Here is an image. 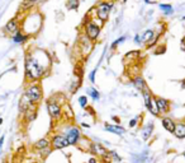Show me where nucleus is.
I'll return each mask as SVG.
<instances>
[{
  "instance_id": "10",
  "label": "nucleus",
  "mask_w": 185,
  "mask_h": 163,
  "mask_svg": "<svg viewBox=\"0 0 185 163\" xmlns=\"http://www.w3.org/2000/svg\"><path fill=\"white\" fill-rule=\"evenodd\" d=\"M156 102H157V107L160 111V115H166L170 112V101H167L166 98L162 97H156Z\"/></svg>"
},
{
  "instance_id": "28",
  "label": "nucleus",
  "mask_w": 185,
  "mask_h": 163,
  "mask_svg": "<svg viewBox=\"0 0 185 163\" xmlns=\"http://www.w3.org/2000/svg\"><path fill=\"white\" fill-rule=\"evenodd\" d=\"M95 74H96V69H94V70L90 73V75H89V78H90V82L94 83L95 82Z\"/></svg>"
},
{
  "instance_id": "6",
  "label": "nucleus",
  "mask_w": 185,
  "mask_h": 163,
  "mask_svg": "<svg viewBox=\"0 0 185 163\" xmlns=\"http://www.w3.org/2000/svg\"><path fill=\"white\" fill-rule=\"evenodd\" d=\"M46 107H47V111H48V113H50V116L53 120H60L62 115H64L61 105L56 101V99H48L46 102Z\"/></svg>"
},
{
  "instance_id": "21",
  "label": "nucleus",
  "mask_w": 185,
  "mask_h": 163,
  "mask_svg": "<svg viewBox=\"0 0 185 163\" xmlns=\"http://www.w3.org/2000/svg\"><path fill=\"white\" fill-rule=\"evenodd\" d=\"M27 40H28V36L27 34H23L20 31H18L15 34H13V41L15 43H23V42H26Z\"/></svg>"
},
{
  "instance_id": "7",
  "label": "nucleus",
  "mask_w": 185,
  "mask_h": 163,
  "mask_svg": "<svg viewBox=\"0 0 185 163\" xmlns=\"http://www.w3.org/2000/svg\"><path fill=\"white\" fill-rule=\"evenodd\" d=\"M66 139H67L70 145H76L80 140V136H81V131L78 126H71L70 129L66 131Z\"/></svg>"
},
{
  "instance_id": "26",
  "label": "nucleus",
  "mask_w": 185,
  "mask_h": 163,
  "mask_svg": "<svg viewBox=\"0 0 185 163\" xmlns=\"http://www.w3.org/2000/svg\"><path fill=\"white\" fill-rule=\"evenodd\" d=\"M79 105L81 106L82 108H86V107H88V97L86 96L79 97Z\"/></svg>"
},
{
  "instance_id": "18",
  "label": "nucleus",
  "mask_w": 185,
  "mask_h": 163,
  "mask_svg": "<svg viewBox=\"0 0 185 163\" xmlns=\"http://www.w3.org/2000/svg\"><path fill=\"white\" fill-rule=\"evenodd\" d=\"M153 36H155V32H153L152 29H147V31H145V32L141 34V42H143V43H148L150 41H152V40H153Z\"/></svg>"
},
{
  "instance_id": "24",
  "label": "nucleus",
  "mask_w": 185,
  "mask_h": 163,
  "mask_svg": "<svg viewBox=\"0 0 185 163\" xmlns=\"http://www.w3.org/2000/svg\"><path fill=\"white\" fill-rule=\"evenodd\" d=\"M79 5H80V1L79 0H69L66 6H67L69 10H78L79 9Z\"/></svg>"
},
{
  "instance_id": "20",
  "label": "nucleus",
  "mask_w": 185,
  "mask_h": 163,
  "mask_svg": "<svg viewBox=\"0 0 185 163\" xmlns=\"http://www.w3.org/2000/svg\"><path fill=\"white\" fill-rule=\"evenodd\" d=\"M51 143H50V140L48 139H39L38 141H36L34 143V148L36 149H38V150H43V149H46V148H48V145H50Z\"/></svg>"
},
{
  "instance_id": "37",
  "label": "nucleus",
  "mask_w": 185,
  "mask_h": 163,
  "mask_svg": "<svg viewBox=\"0 0 185 163\" xmlns=\"http://www.w3.org/2000/svg\"><path fill=\"white\" fill-rule=\"evenodd\" d=\"M183 20H185V15H184V17H183Z\"/></svg>"
},
{
  "instance_id": "11",
  "label": "nucleus",
  "mask_w": 185,
  "mask_h": 163,
  "mask_svg": "<svg viewBox=\"0 0 185 163\" xmlns=\"http://www.w3.org/2000/svg\"><path fill=\"white\" fill-rule=\"evenodd\" d=\"M79 43H80V50L82 51V54L88 55L90 52V50H91V47H93V42L85 36V34H84V36L80 37Z\"/></svg>"
},
{
  "instance_id": "17",
  "label": "nucleus",
  "mask_w": 185,
  "mask_h": 163,
  "mask_svg": "<svg viewBox=\"0 0 185 163\" xmlns=\"http://www.w3.org/2000/svg\"><path fill=\"white\" fill-rule=\"evenodd\" d=\"M104 127H105L107 131H109V133H112V134L122 135V134L125 133V129H124V127H122V126H119V125H108V124H105V125H104Z\"/></svg>"
},
{
  "instance_id": "8",
  "label": "nucleus",
  "mask_w": 185,
  "mask_h": 163,
  "mask_svg": "<svg viewBox=\"0 0 185 163\" xmlns=\"http://www.w3.org/2000/svg\"><path fill=\"white\" fill-rule=\"evenodd\" d=\"M51 145L53 149H64L66 147H69V141L66 139L65 135H61V134H57V135H53L51 139Z\"/></svg>"
},
{
  "instance_id": "16",
  "label": "nucleus",
  "mask_w": 185,
  "mask_h": 163,
  "mask_svg": "<svg viewBox=\"0 0 185 163\" xmlns=\"http://www.w3.org/2000/svg\"><path fill=\"white\" fill-rule=\"evenodd\" d=\"M177 139H184L185 138V122L184 121H180V122H176L175 130L173 133Z\"/></svg>"
},
{
  "instance_id": "34",
  "label": "nucleus",
  "mask_w": 185,
  "mask_h": 163,
  "mask_svg": "<svg viewBox=\"0 0 185 163\" xmlns=\"http://www.w3.org/2000/svg\"><path fill=\"white\" fill-rule=\"evenodd\" d=\"M103 1H110V3H114V0H103Z\"/></svg>"
},
{
  "instance_id": "22",
  "label": "nucleus",
  "mask_w": 185,
  "mask_h": 163,
  "mask_svg": "<svg viewBox=\"0 0 185 163\" xmlns=\"http://www.w3.org/2000/svg\"><path fill=\"white\" fill-rule=\"evenodd\" d=\"M139 56V51L138 50H133V51H130L128 54H125V56H124V61H128V62H131V61H136L137 60V57Z\"/></svg>"
},
{
  "instance_id": "3",
  "label": "nucleus",
  "mask_w": 185,
  "mask_h": 163,
  "mask_svg": "<svg viewBox=\"0 0 185 163\" xmlns=\"http://www.w3.org/2000/svg\"><path fill=\"white\" fill-rule=\"evenodd\" d=\"M24 94H26L34 105H38V103L41 102L42 97H43V92H42V88L38 83H32L30 85L27 87Z\"/></svg>"
},
{
  "instance_id": "1",
  "label": "nucleus",
  "mask_w": 185,
  "mask_h": 163,
  "mask_svg": "<svg viewBox=\"0 0 185 163\" xmlns=\"http://www.w3.org/2000/svg\"><path fill=\"white\" fill-rule=\"evenodd\" d=\"M24 71H26L27 80L38 82L46 75L48 66H46L36 55H27L26 61H24Z\"/></svg>"
},
{
  "instance_id": "2",
  "label": "nucleus",
  "mask_w": 185,
  "mask_h": 163,
  "mask_svg": "<svg viewBox=\"0 0 185 163\" xmlns=\"http://www.w3.org/2000/svg\"><path fill=\"white\" fill-rule=\"evenodd\" d=\"M113 5L114 3H110V1H103V0H100L99 3L96 4L95 6V15L96 18L100 20V23H105L108 18H109V14L112 12V9H113Z\"/></svg>"
},
{
  "instance_id": "9",
  "label": "nucleus",
  "mask_w": 185,
  "mask_h": 163,
  "mask_svg": "<svg viewBox=\"0 0 185 163\" xmlns=\"http://www.w3.org/2000/svg\"><path fill=\"white\" fill-rule=\"evenodd\" d=\"M36 106L37 105H34V103L23 93V96L20 97V101H19V111H20V112L26 113L27 111H29V110H34V108H36Z\"/></svg>"
},
{
  "instance_id": "33",
  "label": "nucleus",
  "mask_w": 185,
  "mask_h": 163,
  "mask_svg": "<svg viewBox=\"0 0 185 163\" xmlns=\"http://www.w3.org/2000/svg\"><path fill=\"white\" fill-rule=\"evenodd\" d=\"M88 163H98V159L96 158H90Z\"/></svg>"
},
{
  "instance_id": "4",
  "label": "nucleus",
  "mask_w": 185,
  "mask_h": 163,
  "mask_svg": "<svg viewBox=\"0 0 185 163\" xmlns=\"http://www.w3.org/2000/svg\"><path fill=\"white\" fill-rule=\"evenodd\" d=\"M84 32H85V36L88 37L91 42H95L100 36V26L96 24L95 22H93V20H86Z\"/></svg>"
},
{
  "instance_id": "27",
  "label": "nucleus",
  "mask_w": 185,
  "mask_h": 163,
  "mask_svg": "<svg viewBox=\"0 0 185 163\" xmlns=\"http://www.w3.org/2000/svg\"><path fill=\"white\" fill-rule=\"evenodd\" d=\"M125 38H127V37H125V36H122V37H119V38L114 40V42L112 43V46H110V47H112V48H117V46H118V45L123 42V41H124Z\"/></svg>"
},
{
  "instance_id": "25",
  "label": "nucleus",
  "mask_w": 185,
  "mask_h": 163,
  "mask_svg": "<svg viewBox=\"0 0 185 163\" xmlns=\"http://www.w3.org/2000/svg\"><path fill=\"white\" fill-rule=\"evenodd\" d=\"M88 94L91 97L94 101H98V99H100V93H99V91H98V89H95V88H89V89H88Z\"/></svg>"
},
{
  "instance_id": "39",
  "label": "nucleus",
  "mask_w": 185,
  "mask_h": 163,
  "mask_svg": "<svg viewBox=\"0 0 185 163\" xmlns=\"http://www.w3.org/2000/svg\"><path fill=\"white\" fill-rule=\"evenodd\" d=\"M184 157H185V153H184Z\"/></svg>"
},
{
  "instance_id": "14",
  "label": "nucleus",
  "mask_w": 185,
  "mask_h": 163,
  "mask_svg": "<svg viewBox=\"0 0 185 163\" xmlns=\"http://www.w3.org/2000/svg\"><path fill=\"white\" fill-rule=\"evenodd\" d=\"M90 152L94 153V154H96V155H100V157H105V155L109 154L107 152V149L99 143H91L90 144Z\"/></svg>"
},
{
  "instance_id": "36",
  "label": "nucleus",
  "mask_w": 185,
  "mask_h": 163,
  "mask_svg": "<svg viewBox=\"0 0 185 163\" xmlns=\"http://www.w3.org/2000/svg\"><path fill=\"white\" fill-rule=\"evenodd\" d=\"M3 124V119H0V125H1Z\"/></svg>"
},
{
  "instance_id": "19",
  "label": "nucleus",
  "mask_w": 185,
  "mask_h": 163,
  "mask_svg": "<svg viewBox=\"0 0 185 163\" xmlns=\"http://www.w3.org/2000/svg\"><path fill=\"white\" fill-rule=\"evenodd\" d=\"M152 133H153V122L150 121V124L147 125V126L143 127V133H142V138H143V140H148L150 136L152 135Z\"/></svg>"
},
{
  "instance_id": "35",
  "label": "nucleus",
  "mask_w": 185,
  "mask_h": 163,
  "mask_svg": "<svg viewBox=\"0 0 185 163\" xmlns=\"http://www.w3.org/2000/svg\"><path fill=\"white\" fill-rule=\"evenodd\" d=\"M145 3H148V4H150V3H152V1H151V0H145Z\"/></svg>"
},
{
  "instance_id": "13",
  "label": "nucleus",
  "mask_w": 185,
  "mask_h": 163,
  "mask_svg": "<svg viewBox=\"0 0 185 163\" xmlns=\"http://www.w3.org/2000/svg\"><path fill=\"white\" fill-rule=\"evenodd\" d=\"M161 124H162V127L165 129L166 131H169V133H174V130H175V126H176V122L174 121L171 117H167V116H162L161 117Z\"/></svg>"
},
{
  "instance_id": "5",
  "label": "nucleus",
  "mask_w": 185,
  "mask_h": 163,
  "mask_svg": "<svg viewBox=\"0 0 185 163\" xmlns=\"http://www.w3.org/2000/svg\"><path fill=\"white\" fill-rule=\"evenodd\" d=\"M142 94H143V99H145V106H146V108L148 110V112L156 117L160 116V111L157 107V102H156V97L151 94L150 91L142 93Z\"/></svg>"
},
{
  "instance_id": "15",
  "label": "nucleus",
  "mask_w": 185,
  "mask_h": 163,
  "mask_svg": "<svg viewBox=\"0 0 185 163\" xmlns=\"http://www.w3.org/2000/svg\"><path fill=\"white\" fill-rule=\"evenodd\" d=\"M4 31H5L6 33H9V34H15V33L19 31V24H18V20H17V19H10L9 22L5 24Z\"/></svg>"
},
{
  "instance_id": "12",
  "label": "nucleus",
  "mask_w": 185,
  "mask_h": 163,
  "mask_svg": "<svg viewBox=\"0 0 185 163\" xmlns=\"http://www.w3.org/2000/svg\"><path fill=\"white\" fill-rule=\"evenodd\" d=\"M132 83H133V85L136 87V89H138V91L142 92V93L150 91L148 87H147V83L145 82V79L142 77H134L133 79H132Z\"/></svg>"
},
{
  "instance_id": "29",
  "label": "nucleus",
  "mask_w": 185,
  "mask_h": 163,
  "mask_svg": "<svg viewBox=\"0 0 185 163\" xmlns=\"http://www.w3.org/2000/svg\"><path fill=\"white\" fill-rule=\"evenodd\" d=\"M137 124H138V119H132L130 121V127H134Z\"/></svg>"
},
{
  "instance_id": "30",
  "label": "nucleus",
  "mask_w": 185,
  "mask_h": 163,
  "mask_svg": "<svg viewBox=\"0 0 185 163\" xmlns=\"http://www.w3.org/2000/svg\"><path fill=\"white\" fill-rule=\"evenodd\" d=\"M133 40H134L136 43H142V42H141V34H136Z\"/></svg>"
},
{
  "instance_id": "23",
  "label": "nucleus",
  "mask_w": 185,
  "mask_h": 163,
  "mask_svg": "<svg viewBox=\"0 0 185 163\" xmlns=\"http://www.w3.org/2000/svg\"><path fill=\"white\" fill-rule=\"evenodd\" d=\"M160 9H161L162 13L166 15H171L174 13V8L170 4H160Z\"/></svg>"
},
{
  "instance_id": "31",
  "label": "nucleus",
  "mask_w": 185,
  "mask_h": 163,
  "mask_svg": "<svg viewBox=\"0 0 185 163\" xmlns=\"http://www.w3.org/2000/svg\"><path fill=\"white\" fill-rule=\"evenodd\" d=\"M27 3H29V4H36V3H39V1H43V0H26Z\"/></svg>"
},
{
  "instance_id": "32",
  "label": "nucleus",
  "mask_w": 185,
  "mask_h": 163,
  "mask_svg": "<svg viewBox=\"0 0 185 163\" xmlns=\"http://www.w3.org/2000/svg\"><path fill=\"white\" fill-rule=\"evenodd\" d=\"M4 139H5V136L3 135V136L0 138V153H1V147H3V143H4Z\"/></svg>"
},
{
  "instance_id": "38",
  "label": "nucleus",
  "mask_w": 185,
  "mask_h": 163,
  "mask_svg": "<svg viewBox=\"0 0 185 163\" xmlns=\"http://www.w3.org/2000/svg\"><path fill=\"white\" fill-rule=\"evenodd\" d=\"M1 163H6V162H1Z\"/></svg>"
}]
</instances>
